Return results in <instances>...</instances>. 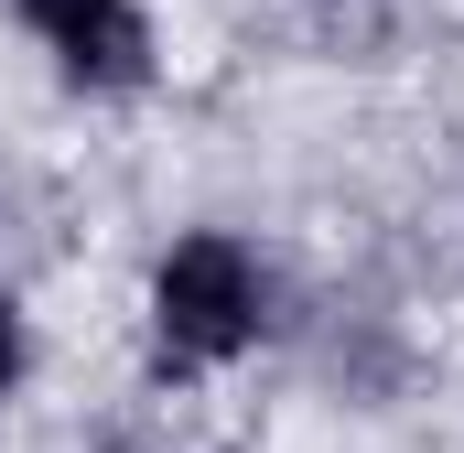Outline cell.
<instances>
[{"mask_svg": "<svg viewBox=\"0 0 464 453\" xmlns=\"http://www.w3.org/2000/svg\"><path fill=\"white\" fill-rule=\"evenodd\" d=\"M270 324V270L227 226H195L151 259V356L162 367H227Z\"/></svg>", "mask_w": 464, "mask_h": 453, "instance_id": "6da1fadb", "label": "cell"}, {"mask_svg": "<svg viewBox=\"0 0 464 453\" xmlns=\"http://www.w3.org/2000/svg\"><path fill=\"white\" fill-rule=\"evenodd\" d=\"M11 11H22V33L65 65V87H87V98L151 87V11H140V0H11Z\"/></svg>", "mask_w": 464, "mask_h": 453, "instance_id": "7a4b0ae2", "label": "cell"}, {"mask_svg": "<svg viewBox=\"0 0 464 453\" xmlns=\"http://www.w3.org/2000/svg\"><path fill=\"white\" fill-rule=\"evenodd\" d=\"M22 356H33V345H22V303H11V292H0V400H11V389H22Z\"/></svg>", "mask_w": 464, "mask_h": 453, "instance_id": "3957f363", "label": "cell"}]
</instances>
